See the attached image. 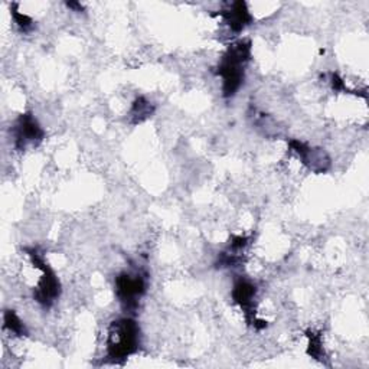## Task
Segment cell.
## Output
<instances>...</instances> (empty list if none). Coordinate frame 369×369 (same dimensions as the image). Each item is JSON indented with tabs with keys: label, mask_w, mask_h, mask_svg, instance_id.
<instances>
[{
	"label": "cell",
	"mask_w": 369,
	"mask_h": 369,
	"mask_svg": "<svg viewBox=\"0 0 369 369\" xmlns=\"http://www.w3.org/2000/svg\"><path fill=\"white\" fill-rule=\"evenodd\" d=\"M140 331L133 319H120L112 323L107 339V356L112 361L126 359L139 348Z\"/></svg>",
	"instance_id": "1"
},
{
	"label": "cell",
	"mask_w": 369,
	"mask_h": 369,
	"mask_svg": "<svg viewBox=\"0 0 369 369\" xmlns=\"http://www.w3.org/2000/svg\"><path fill=\"white\" fill-rule=\"evenodd\" d=\"M250 59V43L238 42L224 55L218 74L224 80V96L232 97L244 80V62Z\"/></svg>",
	"instance_id": "2"
},
{
	"label": "cell",
	"mask_w": 369,
	"mask_h": 369,
	"mask_svg": "<svg viewBox=\"0 0 369 369\" xmlns=\"http://www.w3.org/2000/svg\"><path fill=\"white\" fill-rule=\"evenodd\" d=\"M29 253H31L29 255L33 259V264L43 271L35 297L39 303H42V305L50 306L51 303L59 296V281L55 273L48 267V264H45L43 258L36 251H29Z\"/></svg>",
	"instance_id": "3"
},
{
	"label": "cell",
	"mask_w": 369,
	"mask_h": 369,
	"mask_svg": "<svg viewBox=\"0 0 369 369\" xmlns=\"http://www.w3.org/2000/svg\"><path fill=\"white\" fill-rule=\"evenodd\" d=\"M117 296L126 308H133L137 305V299H140L146 290L144 278L140 274L123 273L117 277Z\"/></svg>",
	"instance_id": "4"
},
{
	"label": "cell",
	"mask_w": 369,
	"mask_h": 369,
	"mask_svg": "<svg viewBox=\"0 0 369 369\" xmlns=\"http://www.w3.org/2000/svg\"><path fill=\"white\" fill-rule=\"evenodd\" d=\"M43 137L42 128L31 114L20 116L16 124V146L24 149L28 143H33Z\"/></svg>",
	"instance_id": "5"
},
{
	"label": "cell",
	"mask_w": 369,
	"mask_h": 369,
	"mask_svg": "<svg viewBox=\"0 0 369 369\" xmlns=\"http://www.w3.org/2000/svg\"><path fill=\"white\" fill-rule=\"evenodd\" d=\"M224 17L227 20V24L229 25V28L235 32L243 31L251 22L250 12L244 2L234 3L229 10L224 12Z\"/></svg>",
	"instance_id": "6"
},
{
	"label": "cell",
	"mask_w": 369,
	"mask_h": 369,
	"mask_svg": "<svg viewBox=\"0 0 369 369\" xmlns=\"http://www.w3.org/2000/svg\"><path fill=\"white\" fill-rule=\"evenodd\" d=\"M255 294V287L248 283V281H238V283L234 286V300L244 309H248V306L251 305V300Z\"/></svg>",
	"instance_id": "7"
},
{
	"label": "cell",
	"mask_w": 369,
	"mask_h": 369,
	"mask_svg": "<svg viewBox=\"0 0 369 369\" xmlns=\"http://www.w3.org/2000/svg\"><path fill=\"white\" fill-rule=\"evenodd\" d=\"M5 328L12 331L13 333L22 336V335H25V326H24V323L20 322V319L15 315V312L12 310H8L5 313Z\"/></svg>",
	"instance_id": "8"
},
{
	"label": "cell",
	"mask_w": 369,
	"mask_h": 369,
	"mask_svg": "<svg viewBox=\"0 0 369 369\" xmlns=\"http://www.w3.org/2000/svg\"><path fill=\"white\" fill-rule=\"evenodd\" d=\"M150 113H151L150 105H149V103H146L143 98H139V100L135 103V105H133V114H135L136 117H139V120L147 117Z\"/></svg>",
	"instance_id": "9"
},
{
	"label": "cell",
	"mask_w": 369,
	"mask_h": 369,
	"mask_svg": "<svg viewBox=\"0 0 369 369\" xmlns=\"http://www.w3.org/2000/svg\"><path fill=\"white\" fill-rule=\"evenodd\" d=\"M13 16H15V20H16V24L22 28V29H24V31H27V29H29L31 28V24H32V20L28 17V16H25V15H20V13H13Z\"/></svg>",
	"instance_id": "10"
}]
</instances>
